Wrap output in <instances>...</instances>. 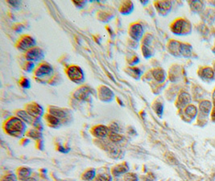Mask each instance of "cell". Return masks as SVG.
<instances>
[{
    "instance_id": "obj_39",
    "label": "cell",
    "mask_w": 215,
    "mask_h": 181,
    "mask_svg": "<svg viewBox=\"0 0 215 181\" xmlns=\"http://www.w3.org/2000/svg\"><path fill=\"white\" fill-rule=\"evenodd\" d=\"M213 120H215V110L213 111Z\"/></svg>"
},
{
    "instance_id": "obj_26",
    "label": "cell",
    "mask_w": 215,
    "mask_h": 181,
    "mask_svg": "<svg viewBox=\"0 0 215 181\" xmlns=\"http://www.w3.org/2000/svg\"><path fill=\"white\" fill-rule=\"evenodd\" d=\"M186 114L191 118H194L197 114V109L194 105H189L185 109Z\"/></svg>"
},
{
    "instance_id": "obj_21",
    "label": "cell",
    "mask_w": 215,
    "mask_h": 181,
    "mask_svg": "<svg viewBox=\"0 0 215 181\" xmlns=\"http://www.w3.org/2000/svg\"><path fill=\"white\" fill-rule=\"evenodd\" d=\"M153 76L155 77V80L159 82H162L165 78V73L164 70L160 69V68H157L153 72Z\"/></svg>"
},
{
    "instance_id": "obj_42",
    "label": "cell",
    "mask_w": 215,
    "mask_h": 181,
    "mask_svg": "<svg viewBox=\"0 0 215 181\" xmlns=\"http://www.w3.org/2000/svg\"><path fill=\"white\" fill-rule=\"evenodd\" d=\"M214 70H215V64H214Z\"/></svg>"
},
{
    "instance_id": "obj_34",
    "label": "cell",
    "mask_w": 215,
    "mask_h": 181,
    "mask_svg": "<svg viewBox=\"0 0 215 181\" xmlns=\"http://www.w3.org/2000/svg\"><path fill=\"white\" fill-rule=\"evenodd\" d=\"M8 4H10L11 6L14 8H17L20 6L21 2L20 1H8Z\"/></svg>"
},
{
    "instance_id": "obj_19",
    "label": "cell",
    "mask_w": 215,
    "mask_h": 181,
    "mask_svg": "<svg viewBox=\"0 0 215 181\" xmlns=\"http://www.w3.org/2000/svg\"><path fill=\"white\" fill-rule=\"evenodd\" d=\"M191 47L190 45L184 44H181L179 45V52L181 55L184 56V57H189L191 54Z\"/></svg>"
},
{
    "instance_id": "obj_23",
    "label": "cell",
    "mask_w": 215,
    "mask_h": 181,
    "mask_svg": "<svg viewBox=\"0 0 215 181\" xmlns=\"http://www.w3.org/2000/svg\"><path fill=\"white\" fill-rule=\"evenodd\" d=\"M109 138L114 142H119L123 139V137L122 135L118 134V132H114V131H110V133H109Z\"/></svg>"
},
{
    "instance_id": "obj_30",
    "label": "cell",
    "mask_w": 215,
    "mask_h": 181,
    "mask_svg": "<svg viewBox=\"0 0 215 181\" xmlns=\"http://www.w3.org/2000/svg\"><path fill=\"white\" fill-rule=\"evenodd\" d=\"M20 85H21L22 87H23L24 89H29V88L31 87L29 80L27 79V78H23V79H22L21 81H20Z\"/></svg>"
},
{
    "instance_id": "obj_37",
    "label": "cell",
    "mask_w": 215,
    "mask_h": 181,
    "mask_svg": "<svg viewBox=\"0 0 215 181\" xmlns=\"http://www.w3.org/2000/svg\"><path fill=\"white\" fill-rule=\"evenodd\" d=\"M213 102H214V105H215V90H214V92H213Z\"/></svg>"
},
{
    "instance_id": "obj_3",
    "label": "cell",
    "mask_w": 215,
    "mask_h": 181,
    "mask_svg": "<svg viewBox=\"0 0 215 181\" xmlns=\"http://www.w3.org/2000/svg\"><path fill=\"white\" fill-rule=\"evenodd\" d=\"M36 45V40L34 38L28 35H25V36L22 37L20 39L19 43L17 44V48L19 50L23 51V52H27L30 49L35 48Z\"/></svg>"
},
{
    "instance_id": "obj_13",
    "label": "cell",
    "mask_w": 215,
    "mask_h": 181,
    "mask_svg": "<svg viewBox=\"0 0 215 181\" xmlns=\"http://www.w3.org/2000/svg\"><path fill=\"white\" fill-rule=\"evenodd\" d=\"M31 170L28 168H20L18 170V177L20 180L25 181L30 178Z\"/></svg>"
},
{
    "instance_id": "obj_32",
    "label": "cell",
    "mask_w": 215,
    "mask_h": 181,
    "mask_svg": "<svg viewBox=\"0 0 215 181\" xmlns=\"http://www.w3.org/2000/svg\"><path fill=\"white\" fill-rule=\"evenodd\" d=\"M2 181H17L16 175H7L6 176H4Z\"/></svg>"
},
{
    "instance_id": "obj_33",
    "label": "cell",
    "mask_w": 215,
    "mask_h": 181,
    "mask_svg": "<svg viewBox=\"0 0 215 181\" xmlns=\"http://www.w3.org/2000/svg\"><path fill=\"white\" fill-rule=\"evenodd\" d=\"M155 111H156V113L158 114V115H159V116H161L162 114H163V105L160 103L156 104V105H155Z\"/></svg>"
},
{
    "instance_id": "obj_8",
    "label": "cell",
    "mask_w": 215,
    "mask_h": 181,
    "mask_svg": "<svg viewBox=\"0 0 215 181\" xmlns=\"http://www.w3.org/2000/svg\"><path fill=\"white\" fill-rule=\"evenodd\" d=\"M188 27V23L184 21V20H179L176 21L172 26V31L173 33L176 35H180L184 31V30L187 29Z\"/></svg>"
},
{
    "instance_id": "obj_35",
    "label": "cell",
    "mask_w": 215,
    "mask_h": 181,
    "mask_svg": "<svg viewBox=\"0 0 215 181\" xmlns=\"http://www.w3.org/2000/svg\"><path fill=\"white\" fill-rule=\"evenodd\" d=\"M74 2L76 6L80 8H82V7H83L85 3V2H83V1H78V2L77 1H74Z\"/></svg>"
},
{
    "instance_id": "obj_11",
    "label": "cell",
    "mask_w": 215,
    "mask_h": 181,
    "mask_svg": "<svg viewBox=\"0 0 215 181\" xmlns=\"http://www.w3.org/2000/svg\"><path fill=\"white\" fill-rule=\"evenodd\" d=\"M18 118H20L23 122L27 124H33L35 120L33 119V117L31 115L27 113L25 110H20L17 112Z\"/></svg>"
},
{
    "instance_id": "obj_27",
    "label": "cell",
    "mask_w": 215,
    "mask_h": 181,
    "mask_svg": "<svg viewBox=\"0 0 215 181\" xmlns=\"http://www.w3.org/2000/svg\"><path fill=\"white\" fill-rule=\"evenodd\" d=\"M27 136L31 137V138H34V139H38L41 137V134L39 131V130H36V129H31L29 132L27 133Z\"/></svg>"
},
{
    "instance_id": "obj_6",
    "label": "cell",
    "mask_w": 215,
    "mask_h": 181,
    "mask_svg": "<svg viewBox=\"0 0 215 181\" xmlns=\"http://www.w3.org/2000/svg\"><path fill=\"white\" fill-rule=\"evenodd\" d=\"M129 34L134 40L139 41L142 39L143 35V27L140 24H134L131 26Z\"/></svg>"
},
{
    "instance_id": "obj_5",
    "label": "cell",
    "mask_w": 215,
    "mask_h": 181,
    "mask_svg": "<svg viewBox=\"0 0 215 181\" xmlns=\"http://www.w3.org/2000/svg\"><path fill=\"white\" fill-rule=\"evenodd\" d=\"M53 69L52 67L49 64H41L35 72L36 77L40 78V79H45L49 78L52 76Z\"/></svg>"
},
{
    "instance_id": "obj_14",
    "label": "cell",
    "mask_w": 215,
    "mask_h": 181,
    "mask_svg": "<svg viewBox=\"0 0 215 181\" xmlns=\"http://www.w3.org/2000/svg\"><path fill=\"white\" fill-rule=\"evenodd\" d=\"M49 114L54 116L59 119L64 118L66 116V114L63 109L57 107H51L49 109Z\"/></svg>"
},
{
    "instance_id": "obj_17",
    "label": "cell",
    "mask_w": 215,
    "mask_h": 181,
    "mask_svg": "<svg viewBox=\"0 0 215 181\" xmlns=\"http://www.w3.org/2000/svg\"><path fill=\"white\" fill-rule=\"evenodd\" d=\"M213 75H214V72L213 69L210 68H202L200 72V76L204 79H213Z\"/></svg>"
},
{
    "instance_id": "obj_18",
    "label": "cell",
    "mask_w": 215,
    "mask_h": 181,
    "mask_svg": "<svg viewBox=\"0 0 215 181\" xmlns=\"http://www.w3.org/2000/svg\"><path fill=\"white\" fill-rule=\"evenodd\" d=\"M127 171V168L126 166L124 165V164H119V165H117L116 167H114L112 172L114 175L118 176V175H122V174L126 173Z\"/></svg>"
},
{
    "instance_id": "obj_10",
    "label": "cell",
    "mask_w": 215,
    "mask_h": 181,
    "mask_svg": "<svg viewBox=\"0 0 215 181\" xmlns=\"http://www.w3.org/2000/svg\"><path fill=\"white\" fill-rule=\"evenodd\" d=\"M109 129L105 126H98V127L93 128V134L97 138H104L109 134Z\"/></svg>"
},
{
    "instance_id": "obj_40",
    "label": "cell",
    "mask_w": 215,
    "mask_h": 181,
    "mask_svg": "<svg viewBox=\"0 0 215 181\" xmlns=\"http://www.w3.org/2000/svg\"><path fill=\"white\" fill-rule=\"evenodd\" d=\"M146 181H151V180H150V179H147V180H146Z\"/></svg>"
},
{
    "instance_id": "obj_28",
    "label": "cell",
    "mask_w": 215,
    "mask_h": 181,
    "mask_svg": "<svg viewBox=\"0 0 215 181\" xmlns=\"http://www.w3.org/2000/svg\"><path fill=\"white\" fill-rule=\"evenodd\" d=\"M124 179L125 181H139L137 175L134 173H127L124 176Z\"/></svg>"
},
{
    "instance_id": "obj_25",
    "label": "cell",
    "mask_w": 215,
    "mask_h": 181,
    "mask_svg": "<svg viewBox=\"0 0 215 181\" xmlns=\"http://www.w3.org/2000/svg\"><path fill=\"white\" fill-rule=\"evenodd\" d=\"M95 177V170L91 169V170H88L83 173V175H82V179H85V180H92L93 178Z\"/></svg>"
},
{
    "instance_id": "obj_15",
    "label": "cell",
    "mask_w": 215,
    "mask_h": 181,
    "mask_svg": "<svg viewBox=\"0 0 215 181\" xmlns=\"http://www.w3.org/2000/svg\"><path fill=\"white\" fill-rule=\"evenodd\" d=\"M134 9L133 3L131 2H122L120 7V12L122 15H130Z\"/></svg>"
},
{
    "instance_id": "obj_38",
    "label": "cell",
    "mask_w": 215,
    "mask_h": 181,
    "mask_svg": "<svg viewBox=\"0 0 215 181\" xmlns=\"http://www.w3.org/2000/svg\"><path fill=\"white\" fill-rule=\"evenodd\" d=\"M141 3L143 4V5H145V4L148 3V1H145V2H143V1H141Z\"/></svg>"
},
{
    "instance_id": "obj_7",
    "label": "cell",
    "mask_w": 215,
    "mask_h": 181,
    "mask_svg": "<svg viewBox=\"0 0 215 181\" xmlns=\"http://www.w3.org/2000/svg\"><path fill=\"white\" fill-rule=\"evenodd\" d=\"M27 112L30 115H31L32 117L36 118H41L43 115V114H44V111H43V109L41 105H36L35 103L30 104V105H27Z\"/></svg>"
},
{
    "instance_id": "obj_24",
    "label": "cell",
    "mask_w": 215,
    "mask_h": 181,
    "mask_svg": "<svg viewBox=\"0 0 215 181\" xmlns=\"http://www.w3.org/2000/svg\"><path fill=\"white\" fill-rule=\"evenodd\" d=\"M46 119L48 121V123L53 127H57L59 124H60V119L54 117L51 114H48L46 116Z\"/></svg>"
},
{
    "instance_id": "obj_2",
    "label": "cell",
    "mask_w": 215,
    "mask_h": 181,
    "mask_svg": "<svg viewBox=\"0 0 215 181\" xmlns=\"http://www.w3.org/2000/svg\"><path fill=\"white\" fill-rule=\"evenodd\" d=\"M69 77L75 83L81 84L85 80V75L81 68L78 66H71L67 71Z\"/></svg>"
},
{
    "instance_id": "obj_4",
    "label": "cell",
    "mask_w": 215,
    "mask_h": 181,
    "mask_svg": "<svg viewBox=\"0 0 215 181\" xmlns=\"http://www.w3.org/2000/svg\"><path fill=\"white\" fill-rule=\"evenodd\" d=\"M26 59L30 62H36V61H41V60L45 57V53L43 52L42 49L39 48H33L27 51L26 53Z\"/></svg>"
},
{
    "instance_id": "obj_41",
    "label": "cell",
    "mask_w": 215,
    "mask_h": 181,
    "mask_svg": "<svg viewBox=\"0 0 215 181\" xmlns=\"http://www.w3.org/2000/svg\"><path fill=\"white\" fill-rule=\"evenodd\" d=\"M213 52H214V53H215V48H214V49H213Z\"/></svg>"
},
{
    "instance_id": "obj_9",
    "label": "cell",
    "mask_w": 215,
    "mask_h": 181,
    "mask_svg": "<svg viewBox=\"0 0 215 181\" xmlns=\"http://www.w3.org/2000/svg\"><path fill=\"white\" fill-rule=\"evenodd\" d=\"M99 96L101 97V99L104 101H110L113 99L114 97V94L113 92L111 91V90H110L109 88L103 87L100 89V92H99Z\"/></svg>"
},
{
    "instance_id": "obj_31",
    "label": "cell",
    "mask_w": 215,
    "mask_h": 181,
    "mask_svg": "<svg viewBox=\"0 0 215 181\" xmlns=\"http://www.w3.org/2000/svg\"><path fill=\"white\" fill-rule=\"evenodd\" d=\"M25 65L26 66L25 68H24V69H25V71H27V72H31V71L32 70L33 68H34V67H35L34 63L30 62V61H28V63H27V64H25Z\"/></svg>"
},
{
    "instance_id": "obj_36",
    "label": "cell",
    "mask_w": 215,
    "mask_h": 181,
    "mask_svg": "<svg viewBox=\"0 0 215 181\" xmlns=\"http://www.w3.org/2000/svg\"><path fill=\"white\" fill-rule=\"evenodd\" d=\"M58 150L60 151V152H63V153H66V152H68V151H66V150H65V148H64V146H59Z\"/></svg>"
},
{
    "instance_id": "obj_29",
    "label": "cell",
    "mask_w": 215,
    "mask_h": 181,
    "mask_svg": "<svg viewBox=\"0 0 215 181\" xmlns=\"http://www.w3.org/2000/svg\"><path fill=\"white\" fill-rule=\"evenodd\" d=\"M99 181H111L112 180V177L111 175L109 174H101L98 176Z\"/></svg>"
},
{
    "instance_id": "obj_12",
    "label": "cell",
    "mask_w": 215,
    "mask_h": 181,
    "mask_svg": "<svg viewBox=\"0 0 215 181\" xmlns=\"http://www.w3.org/2000/svg\"><path fill=\"white\" fill-rule=\"evenodd\" d=\"M157 10L162 15H166L171 9V2H158L156 4Z\"/></svg>"
},
{
    "instance_id": "obj_16",
    "label": "cell",
    "mask_w": 215,
    "mask_h": 181,
    "mask_svg": "<svg viewBox=\"0 0 215 181\" xmlns=\"http://www.w3.org/2000/svg\"><path fill=\"white\" fill-rule=\"evenodd\" d=\"M89 93H90V90L88 89L87 87H82L81 89H79L78 90H77L75 94L76 98L81 100L86 99L89 96Z\"/></svg>"
},
{
    "instance_id": "obj_1",
    "label": "cell",
    "mask_w": 215,
    "mask_h": 181,
    "mask_svg": "<svg viewBox=\"0 0 215 181\" xmlns=\"http://www.w3.org/2000/svg\"><path fill=\"white\" fill-rule=\"evenodd\" d=\"M25 123L20 118H11L5 123V131L12 136L21 137L25 132Z\"/></svg>"
},
{
    "instance_id": "obj_20",
    "label": "cell",
    "mask_w": 215,
    "mask_h": 181,
    "mask_svg": "<svg viewBox=\"0 0 215 181\" xmlns=\"http://www.w3.org/2000/svg\"><path fill=\"white\" fill-rule=\"evenodd\" d=\"M178 99L179 102H180L181 105H188L190 101H191V97H190V96L187 93H184V92H183V93H181V94H180Z\"/></svg>"
},
{
    "instance_id": "obj_22",
    "label": "cell",
    "mask_w": 215,
    "mask_h": 181,
    "mask_svg": "<svg viewBox=\"0 0 215 181\" xmlns=\"http://www.w3.org/2000/svg\"><path fill=\"white\" fill-rule=\"evenodd\" d=\"M210 109H211V103L209 101H203L200 104V109L205 114H207Z\"/></svg>"
}]
</instances>
